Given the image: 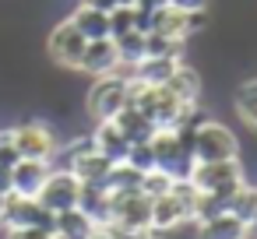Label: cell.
<instances>
[{"instance_id":"obj_1","label":"cell","mask_w":257,"mask_h":239,"mask_svg":"<svg viewBox=\"0 0 257 239\" xmlns=\"http://www.w3.org/2000/svg\"><path fill=\"white\" fill-rule=\"evenodd\" d=\"M127 106L141 109L155 123V130L194 127L197 123V106H183L166 85H145L138 78H127Z\"/></svg>"},{"instance_id":"obj_2","label":"cell","mask_w":257,"mask_h":239,"mask_svg":"<svg viewBox=\"0 0 257 239\" xmlns=\"http://www.w3.org/2000/svg\"><path fill=\"white\" fill-rule=\"evenodd\" d=\"M152 155H155V169H162L169 179H190L194 172V151H190V127H166L155 130L152 137Z\"/></svg>"},{"instance_id":"obj_3","label":"cell","mask_w":257,"mask_h":239,"mask_svg":"<svg viewBox=\"0 0 257 239\" xmlns=\"http://www.w3.org/2000/svg\"><path fill=\"white\" fill-rule=\"evenodd\" d=\"M113 211H109V228L123 232L127 239H155L152 228V197L141 190L131 193H109Z\"/></svg>"},{"instance_id":"obj_4","label":"cell","mask_w":257,"mask_h":239,"mask_svg":"<svg viewBox=\"0 0 257 239\" xmlns=\"http://www.w3.org/2000/svg\"><path fill=\"white\" fill-rule=\"evenodd\" d=\"M190 151H194V162H229V158H239V141L225 123L197 120L190 127Z\"/></svg>"},{"instance_id":"obj_5","label":"cell","mask_w":257,"mask_h":239,"mask_svg":"<svg viewBox=\"0 0 257 239\" xmlns=\"http://www.w3.org/2000/svg\"><path fill=\"white\" fill-rule=\"evenodd\" d=\"M194 186L187 179L173 183L162 197L152 200V228L155 232H173L183 225H194Z\"/></svg>"},{"instance_id":"obj_6","label":"cell","mask_w":257,"mask_h":239,"mask_svg":"<svg viewBox=\"0 0 257 239\" xmlns=\"http://www.w3.org/2000/svg\"><path fill=\"white\" fill-rule=\"evenodd\" d=\"M127 106V74H102L95 78V85L88 88V99H85V109L95 123L102 120H113L120 109Z\"/></svg>"},{"instance_id":"obj_7","label":"cell","mask_w":257,"mask_h":239,"mask_svg":"<svg viewBox=\"0 0 257 239\" xmlns=\"http://www.w3.org/2000/svg\"><path fill=\"white\" fill-rule=\"evenodd\" d=\"M187 183L197 193H232L236 186H243L239 158H229V162H197Z\"/></svg>"},{"instance_id":"obj_8","label":"cell","mask_w":257,"mask_h":239,"mask_svg":"<svg viewBox=\"0 0 257 239\" xmlns=\"http://www.w3.org/2000/svg\"><path fill=\"white\" fill-rule=\"evenodd\" d=\"M85 46H88V39L78 32V25H74L71 18L60 22V25L50 32V39H46V53H50V60L60 64V67H67V71H78V67H81Z\"/></svg>"},{"instance_id":"obj_9","label":"cell","mask_w":257,"mask_h":239,"mask_svg":"<svg viewBox=\"0 0 257 239\" xmlns=\"http://www.w3.org/2000/svg\"><path fill=\"white\" fill-rule=\"evenodd\" d=\"M0 225H4V228H53V214L39 204V197L8 193Z\"/></svg>"},{"instance_id":"obj_10","label":"cell","mask_w":257,"mask_h":239,"mask_svg":"<svg viewBox=\"0 0 257 239\" xmlns=\"http://www.w3.org/2000/svg\"><path fill=\"white\" fill-rule=\"evenodd\" d=\"M78 193H81V179L71 172V169H53L39 190V204L50 211V214H60V211H71L78 207Z\"/></svg>"},{"instance_id":"obj_11","label":"cell","mask_w":257,"mask_h":239,"mask_svg":"<svg viewBox=\"0 0 257 239\" xmlns=\"http://www.w3.org/2000/svg\"><path fill=\"white\" fill-rule=\"evenodd\" d=\"M201 25H204V15H183V11H176V8H169V4H162V8H155V11L148 15L145 32H159V36H166V39L187 43V39H190V32H197Z\"/></svg>"},{"instance_id":"obj_12","label":"cell","mask_w":257,"mask_h":239,"mask_svg":"<svg viewBox=\"0 0 257 239\" xmlns=\"http://www.w3.org/2000/svg\"><path fill=\"white\" fill-rule=\"evenodd\" d=\"M11 134H15L18 158H46V162H53V155H57V137H53V130H50L46 123L29 120V123L11 127Z\"/></svg>"},{"instance_id":"obj_13","label":"cell","mask_w":257,"mask_h":239,"mask_svg":"<svg viewBox=\"0 0 257 239\" xmlns=\"http://www.w3.org/2000/svg\"><path fill=\"white\" fill-rule=\"evenodd\" d=\"M50 172H53V162H46V158H18L11 165V193L39 197Z\"/></svg>"},{"instance_id":"obj_14","label":"cell","mask_w":257,"mask_h":239,"mask_svg":"<svg viewBox=\"0 0 257 239\" xmlns=\"http://www.w3.org/2000/svg\"><path fill=\"white\" fill-rule=\"evenodd\" d=\"M85 74L92 78H102V74H116L120 71V53H116V43L106 36V39H88L85 46V57H81V67Z\"/></svg>"},{"instance_id":"obj_15","label":"cell","mask_w":257,"mask_h":239,"mask_svg":"<svg viewBox=\"0 0 257 239\" xmlns=\"http://www.w3.org/2000/svg\"><path fill=\"white\" fill-rule=\"evenodd\" d=\"M92 144H95V151H99V155H106L109 162H123V158H127V151H131V141L123 137V130H120L113 120L95 123Z\"/></svg>"},{"instance_id":"obj_16","label":"cell","mask_w":257,"mask_h":239,"mask_svg":"<svg viewBox=\"0 0 257 239\" xmlns=\"http://www.w3.org/2000/svg\"><path fill=\"white\" fill-rule=\"evenodd\" d=\"M78 207L92 218V225L95 228H102V225H109V211H113V200H109V193H106V186H99V183H81V193H78Z\"/></svg>"},{"instance_id":"obj_17","label":"cell","mask_w":257,"mask_h":239,"mask_svg":"<svg viewBox=\"0 0 257 239\" xmlns=\"http://www.w3.org/2000/svg\"><path fill=\"white\" fill-rule=\"evenodd\" d=\"M166 88L183 102V106H197V99H201V74L190 67V64H176V71L169 74V81H166Z\"/></svg>"},{"instance_id":"obj_18","label":"cell","mask_w":257,"mask_h":239,"mask_svg":"<svg viewBox=\"0 0 257 239\" xmlns=\"http://www.w3.org/2000/svg\"><path fill=\"white\" fill-rule=\"evenodd\" d=\"M67 169H71L81 183H99V186H102V183H106V176H109V169H113V162H109L106 155H99V151H95V144H92V148H88V151H81Z\"/></svg>"},{"instance_id":"obj_19","label":"cell","mask_w":257,"mask_h":239,"mask_svg":"<svg viewBox=\"0 0 257 239\" xmlns=\"http://www.w3.org/2000/svg\"><path fill=\"white\" fill-rule=\"evenodd\" d=\"M113 123L123 130V137H127L131 144H141V141H152V137H155V123H152L141 109H134V106H123V109L113 116Z\"/></svg>"},{"instance_id":"obj_20","label":"cell","mask_w":257,"mask_h":239,"mask_svg":"<svg viewBox=\"0 0 257 239\" xmlns=\"http://www.w3.org/2000/svg\"><path fill=\"white\" fill-rule=\"evenodd\" d=\"M197 228H201V239H246V235H250V225L239 221V218L229 214V211H222V214L201 221Z\"/></svg>"},{"instance_id":"obj_21","label":"cell","mask_w":257,"mask_h":239,"mask_svg":"<svg viewBox=\"0 0 257 239\" xmlns=\"http://www.w3.org/2000/svg\"><path fill=\"white\" fill-rule=\"evenodd\" d=\"M53 232H57V239H88L95 232V225L81 207H71V211L53 214Z\"/></svg>"},{"instance_id":"obj_22","label":"cell","mask_w":257,"mask_h":239,"mask_svg":"<svg viewBox=\"0 0 257 239\" xmlns=\"http://www.w3.org/2000/svg\"><path fill=\"white\" fill-rule=\"evenodd\" d=\"M71 22L78 25V32L85 39H106L109 36V11H99V8H88V4H78Z\"/></svg>"},{"instance_id":"obj_23","label":"cell","mask_w":257,"mask_h":239,"mask_svg":"<svg viewBox=\"0 0 257 239\" xmlns=\"http://www.w3.org/2000/svg\"><path fill=\"white\" fill-rule=\"evenodd\" d=\"M176 64H180L176 57H145L141 64L131 67L127 78H138V81H145V85H166L169 74L176 71Z\"/></svg>"},{"instance_id":"obj_24","label":"cell","mask_w":257,"mask_h":239,"mask_svg":"<svg viewBox=\"0 0 257 239\" xmlns=\"http://www.w3.org/2000/svg\"><path fill=\"white\" fill-rule=\"evenodd\" d=\"M148 15H141L138 8H113L109 11V39L123 36V32H145Z\"/></svg>"},{"instance_id":"obj_25","label":"cell","mask_w":257,"mask_h":239,"mask_svg":"<svg viewBox=\"0 0 257 239\" xmlns=\"http://www.w3.org/2000/svg\"><path fill=\"white\" fill-rule=\"evenodd\" d=\"M229 197L232 193H194V225L229 211Z\"/></svg>"},{"instance_id":"obj_26","label":"cell","mask_w":257,"mask_h":239,"mask_svg":"<svg viewBox=\"0 0 257 239\" xmlns=\"http://www.w3.org/2000/svg\"><path fill=\"white\" fill-rule=\"evenodd\" d=\"M236 113L257 130V78H246L236 88Z\"/></svg>"},{"instance_id":"obj_27","label":"cell","mask_w":257,"mask_h":239,"mask_svg":"<svg viewBox=\"0 0 257 239\" xmlns=\"http://www.w3.org/2000/svg\"><path fill=\"white\" fill-rule=\"evenodd\" d=\"M253 211H257V190L253 186H236L232 190V197H229V214H236L239 221H246L250 225V218H253Z\"/></svg>"},{"instance_id":"obj_28","label":"cell","mask_w":257,"mask_h":239,"mask_svg":"<svg viewBox=\"0 0 257 239\" xmlns=\"http://www.w3.org/2000/svg\"><path fill=\"white\" fill-rule=\"evenodd\" d=\"M145 57H176V60H183V43L166 39L159 32H145Z\"/></svg>"},{"instance_id":"obj_29","label":"cell","mask_w":257,"mask_h":239,"mask_svg":"<svg viewBox=\"0 0 257 239\" xmlns=\"http://www.w3.org/2000/svg\"><path fill=\"white\" fill-rule=\"evenodd\" d=\"M173 183H176V179H169L162 169H148V172L141 176V193H148V197L155 200V197H162V193H166Z\"/></svg>"},{"instance_id":"obj_30","label":"cell","mask_w":257,"mask_h":239,"mask_svg":"<svg viewBox=\"0 0 257 239\" xmlns=\"http://www.w3.org/2000/svg\"><path fill=\"white\" fill-rule=\"evenodd\" d=\"M123 162H131L138 172H148V169H155V155H152V141H141V144H131V151H127V158Z\"/></svg>"},{"instance_id":"obj_31","label":"cell","mask_w":257,"mask_h":239,"mask_svg":"<svg viewBox=\"0 0 257 239\" xmlns=\"http://www.w3.org/2000/svg\"><path fill=\"white\" fill-rule=\"evenodd\" d=\"M18 162V148H15V134H11V127L8 130H0V165H15Z\"/></svg>"},{"instance_id":"obj_32","label":"cell","mask_w":257,"mask_h":239,"mask_svg":"<svg viewBox=\"0 0 257 239\" xmlns=\"http://www.w3.org/2000/svg\"><path fill=\"white\" fill-rule=\"evenodd\" d=\"M166 4L176 8V11H183V15H208L211 0H166Z\"/></svg>"},{"instance_id":"obj_33","label":"cell","mask_w":257,"mask_h":239,"mask_svg":"<svg viewBox=\"0 0 257 239\" xmlns=\"http://www.w3.org/2000/svg\"><path fill=\"white\" fill-rule=\"evenodd\" d=\"M8 239H57L53 228H8Z\"/></svg>"},{"instance_id":"obj_34","label":"cell","mask_w":257,"mask_h":239,"mask_svg":"<svg viewBox=\"0 0 257 239\" xmlns=\"http://www.w3.org/2000/svg\"><path fill=\"white\" fill-rule=\"evenodd\" d=\"M88 239H127L123 232H116V228H109V225H102V228H95Z\"/></svg>"},{"instance_id":"obj_35","label":"cell","mask_w":257,"mask_h":239,"mask_svg":"<svg viewBox=\"0 0 257 239\" xmlns=\"http://www.w3.org/2000/svg\"><path fill=\"white\" fill-rule=\"evenodd\" d=\"M0 193H11V169L0 165Z\"/></svg>"},{"instance_id":"obj_36","label":"cell","mask_w":257,"mask_h":239,"mask_svg":"<svg viewBox=\"0 0 257 239\" xmlns=\"http://www.w3.org/2000/svg\"><path fill=\"white\" fill-rule=\"evenodd\" d=\"M250 232H257V211H253V218H250Z\"/></svg>"},{"instance_id":"obj_37","label":"cell","mask_w":257,"mask_h":239,"mask_svg":"<svg viewBox=\"0 0 257 239\" xmlns=\"http://www.w3.org/2000/svg\"><path fill=\"white\" fill-rule=\"evenodd\" d=\"M4 200H8V193H0V214H4Z\"/></svg>"}]
</instances>
